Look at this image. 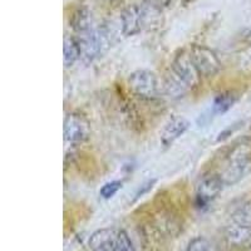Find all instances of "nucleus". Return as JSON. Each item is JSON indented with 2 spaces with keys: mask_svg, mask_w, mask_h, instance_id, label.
<instances>
[{
  "mask_svg": "<svg viewBox=\"0 0 251 251\" xmlns=\"http://www.w3.org/2000/svg\"><path fill=\"white\" fill-rule=\"evenodd\" d=\"M250 162V151L246 145L239 146L228 157V162L220 176L226 185H234L243 178Z\"/></svg>",
  "mask_w": 251,
  "mask_h": 251,
  "instance_id": "obj_1",
  "label": "nucleus"
},
{
  "mask_svg": "<svg viewBox=\"0 0 251 251\" xmlns=\"http://www.w3.org/2000/svg\"><path fill=\"white\" fill-rule=\"evenodd\" d=\"M191 59L201 77H212L221 69V63L211 49L202 46L192 47Z\"/></svg>",
  "mask_w": 251,
  "mask_h": 251,
  "instance_id": "obj_2",
  "label": "nucleus"
},
{
  "mask_svg": "<svg viewBox=\"0 0 251 251\" xmlns=\"http://www.w3.org/2000/svg\"><path fill=\"white\" fill-rule=\"evenodd\" d=\"M128 86L134 94L142 98H154L158 91L156 75L153 72L147 69H138L131 73Z\"/></svg>",
  "mask_w": 251,
  "mask_h": 251,
  "instance_id": "obj_3",
  "label": "nucleus"
},
{
  "mask_svg": "<svg viewBox=\"0 0 251 251\" xmlns=\"http://www.w3.org/2000/svg\"><path fill=\"white\" fill-rule=\"evenodd\" d=\"M91 134V125L83 114L72 112L64 120V140L69 143L84 142Z\"/></svg>",
  "mask_w": 251,
  "mask_h": 251,
  "instance_id": "obj_4",
  "label": "nucleus"
},
{
  "mask_svg": "<svg viewBox=\"0 0 251 251\" xmlns=\"http://www.w3.org/2000/svg\"><path fill=\"white\" fill-rule=\"evenodd\" d=\"M224 183L220 175H207L202 177L196 188V205L197 207H205L214 201L220 192L223 191Z\"/></svg>",
  "mask_w": 251,
  "mask_h": 251,
  "instance_id": "obj_5",
  "label": "nucleus"
},
{
  "mask_svg": "<svg viewBox=\"0 0 251 251\" xmlns=\"http://www.w3.org/2000/svg\"><path fill=\"white\" fill-rule=\"evenodd\" d=\"M172 71L186 83L188 88H196L200 84L201 75L195 67L190 53L181 51L180 54L176 55L172 63Z\"/></svg>",
  "mask_w": 251,
  "mask_h": 251,
  "instance_id": "obj_6",
  "label": "nucleus"
},
{
  "mask_svg": "<svg viewBox=\"0 0 251 251\" xmlns=\"http://www.w3.org/2000/svg\"><path fill=\"white\" fill-rule=\"evenodd\" d=\"M224 241L226 245L234 249H246L251 248V226L243 225L232 221L231 225L226 226L224 230Z\"/></svg>",
  "mask_w": 251,
  "mask_h": 251,
  "instance_id": "obj_7",
  "label": "nucleus"
},
{
  "mask_svg": "<svg viewBox=\"0 0 251 251\" xmlns=\"http://www.w3.org/2000/svg\"><path fill=\"white\" fill-rule=\"evenodd\" d=\"M118 231L116 228H100L91 235L88 245L93 251H114L117 245Z\"/></svg>",
  "mask_w": 251,
  "mask_h": 251,
  "instance_id": "obj_8",
  "label": "nucleus"
},
{
  "mask_svg": "<svg viewBox=\"0 0 251 251\" xmlns=\"http://www.w3.org/2000/svg\"><path fill=\"white\" fill-rule=\"evenodd\" d=\"M122 22V33L126 37L138 34L143 28L142 8L138 5H131L125 9L121 15Z\"/></svg>",
  "mask_w": 251,
  "mask_h": 251,
  "instance_id": "obj_9",
  "label": "nucleus"
},
{
  "mask_svg": "<svg viewBox=\"0 0 251 251\" xmlns=\"http://www.w3.org/2000/svg\"><path fill=\"white\" fill-rule=\"evenodd\" d=\"M190 127V122L185 117L175 116L166 123L165 128L161 133V142L165 147H170L172 143L182 136Z\"/></svg>",
  "mask_w": 251,
  "mask_h": 251,
  "instance_id": "obj_10",
  "label": "nucleus"
},
{
  "mask_svg": "<svg viewBox=\"0 0 251 251\" xmlns=\"http://www.w3.org/2000/svg\"><path fill=\"white\" fill-rule=\"evenodd\" d=\"M63 53H64V66H66V68H69L78 59H80V46L77 37L64 38Z\"/></svg>",
  "mask_w": 251,
  "mask_h": 251,
  "instance_id": "obj_11",
  "label": "nucleus"
},
{
  "mask_svg": "<svg viewBox=\"0 0 251 251\" xmlns=\"http://www.w3.org/2000/svg\"><path fill=\"white\" fill-rule=\"evenodd\" d=\"M72 28L77 33V35L84 34L87 31L92 30V20L87 9H78L72 17Z\"/></svg>",
  "mask_w": 251,
  "mask_h": 251,
  "instance_id": "obj_12",
  "label": "nucleus"
},
{
  "mask_svg": "<svg viewBox=\"0 0 251 251\" xmlns=\"http://www.w3.org/2000/svg\"><path fill=\"white\" fill-rule=\"evenodd\" d=\"M166 92L169 93L170 97L174 98H180L185 96L186 92L188 91V87L186 86V83L181 79L178 75L175 73L174 71H171V75H167V79H166Z\"/></svg>",
  "mask_w": 251,
  "mask_h": 251,
  "instance_id": "obj_13",
  "label": "nucleus"
},
{
  "mask_svg": "<svg viewBox=\"0 0 251 251\" xmlns=\"http://www.w3.org/2000/svg\"><path fill=\"white\" fill-rule=\"evenodd\" d=\"M236 96L231 92H225V93L219 94L214 100L212 104V112L215 114H223L231 108L236 102Z\"/></svg>",
  "mask_w": 251,
  "mask_h": 251,
  "instance_id": "obj_14",
  "label": "nucleus"
},
{
  "mask_svg": "<svg viewBox=\"0 0 251 251\" xmlns=\"http://www.w3.org/2000/svg\"><path fill=\"white\" fill-rule=\"evenodd\" d=\"M231 219L234 223L251 226V199L250 200L245 201L243 205L237 208L236 211L232 214Z\"/></svg>",
  "mask_w": 251,
  "mask_h": 251,
  "instance_id": "obj_15",
  "label": "nucleus"
},
{
  "mask_svg": "<svg viewBox=\"0 0 251 251\" xmlns=\"http://www.w3.org/2000/svg\"><path fill=\"white\" fill-rule=\"evenodd\" d=\"M114 251H137L134 248L133 243H132L131 237L128 236V234L123 230L118 231V237H117V245H116V250Z\"/></svg>",
  "mask_w": 251,
  "mask_h": 251,
  "instance_id": "obj_16",
  "label": "nucleus"
},
{
  "mask_svg": "<svg viewBox=\"0 0 251 251\" xmlns=\"http://www.w3.org/2000/svg\"><path fill=\"white\" fill-rule=\"evenodd\" d=\"M121 188H122V182L121 181H111V182H107L102 186V188L100 190V197L108 200V199H111V197H113L114 195L117 194Z\"/></svg>",
  "mask_w": 251,
  "mask_h": 251,
  "instance_id": "obj_17",
  "label": "nucleus"
},
{
  "mask_svg": "<svg viewBox=\"0 0 251 251\" xmlns=\"http://www.w3.org/2000/svg\"><path fill=\"white\" fill-rule=\"evenodd\" d=\"M185 251H211V248H210V243L205 237L197 236L188 243Z\"/></svg>",
  "mask_w": 251,
  "mask_h": 251,
  "instance_id": "obj_18",
  "label": "nucleus"
},
{
  "mask_svg": "<svg viewBox=\"0 0 251 251\" xmlns=\"http://www.w3.org/2000/svg\"><path fill=\"white\" fill-rule=\"evenodd\" d=\"M171 1L172 0H146V4H149V5L153 6V8L162 10L163 8L169 6L171 4Z\"/></svg>",
  "mask_w": 251,
  "mask_h": 251,
  "instance_id": "obj_19",
  "label": "nucleus"
},
{
  "mask_svg": "<svg viewBox=\"0 0 251 251\" xmlns=\"http://www.w3.org/2000/svg\"><path fill=\"white\" fill-rule=\"evenodd\" d=\"M154 182H156V180H152V181H147V182L145 183V185L142 186V188H141L140 191L137 192V197H141V196H143V195L146 194V192L147 191H150V190H151L152 187H153V185H154Z\"/></svg>",
  "mask_w": 251,
  "mask_h": 251,
  "instance_id": "obj_20",
  "label": "nucleus"
}]
</instances>
